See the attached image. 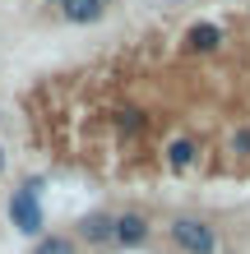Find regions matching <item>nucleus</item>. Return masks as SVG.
I'll return each mask as SVG.
<instances>
[{
    "label": "nucleus",
    "mask_w": 250,
    "mask_h": 254,
    "mask_svg": "<svg viewBox=\"0 0 250 254\" xmlns=\"http://www.w3.org/2000/svg\"><path fill=\"white\" fill-rule=\"evenodd\" d=\"M37 190H42V181H23L19 190L9 194V222H14L23 236H37V241H42V231H47V217H42Z\"/></svg>",
    "instance_id": "1"
},
{
    "label": "nucleus",
    "mask_w": 250,
    "mask_h": 254,
    "mask_svg": "<svg viewBox=\"0 0 250 254\" xmlns=\"http://www.w3.org/2000/svg\"><path fill=\"white\" fill-rule=\"evenodd\" d=\"M171 245L185 254H213L218 250V231L199 217H176L171 222Z\"/></svg>",
    "instance_id": "2"
},
{
    "label": "nucleus",
    "mask_w": 250,
    "mask_h": 254,
    "mask_svg": "<svg viewBox=\"0 0 250 254\" xmlns=\"http://www.w3.org/2000/svg\"><path fill=\"white\" fill-rule=\"evenodd\" d=\"M149 217L144 213H121L116 217V231H111V245H125V250H135V245H144L149 241Z\"/></svg>",
    "instance_id": "3"
},
{
    "label": "nucleus",
    "mask_w": 250,
    "mask_h": 254,
    "mask_svg": "<svg viewBox=\"0 0 250 254\" xmlns=\"http://www.w3.org/2000/svg\"><path fill=\"white\" fill-rule=\"evenodd\" d=\"M111 231H116V217H111V213H88V217L79 222L75 241H83V245H107Z\"/></svg>",
    "instance_id": "4"
},
{
    "label": "nucleus",
    "mask_w": 250,
    "mask_h": 254,
    "mask_svg": "<svg viewBox=\"0 0 250 254\" xmlns=\"http://www.w3.org/2000/svg\"><path fill=\"white\" fill-rule=\"evenodd\" d=\"M218 42H223V28H218V23H195V28H190V33H185V47L190 51H218Z\"/></svg>",
    "instance_id": "5"
},
{
    "label": "nucleus",
    "mask_w": 250,
    "mask_h": 254,
    "mask_svg": "<svg viewBox=\"0 0 250 254\" xmlns=\"http://www.w3.org/2000/svg\"><path fill=\"white\" fill-rule=\"evenodd\" d=\"M195 139H171L167 143V167L171 171H190V167H195Z\"/></svg>",
    "instance_id": "6"
},
{
    "label": "nucleus",
    "mask_w": 250,
    "mask_h": 254,
    "mask_svg": "<svg viewBox=\"0 0 250 254\" xmlns=\"http://www.w3.org/2000/svg\"><path fill=\"white\" fill-rule=\"evenodd\" d=\"M61 9H65L70 23H97V19H102V9L93 5V0H65Z\"/></svg>",
    "instance_id": "7"
},
{
    "label": "nucleus",
    "mask_w": 250,
    "mask_h": 254,
    "mask_svg": "<svg viewBox=\"0 0 250 254\" xmlns=\"http://www.w3.org/2000/svg\"><path fill=\"white\" fill-rule=\"evenodd\" d=\"M33 254H79V241L75 236H42L33 245Z\"/></svg>",
    "instance_id": "8"
},
{
    "label": "nucleus",
    "mask_w": 250,
    "mask_h": 254,
    "mask_svg": "<svg viewBox=\"0 0 250 254\" xmlns=\"http://www.w3.org/2000/svg\"><path fill=\"white\" fill-rule=\"evenodd\" d=\"M116 125H121L125 134H135V129H144V116L135 107H125V111H116Z\"/></svg>",
    "instance_id": "9"
},
{
    "label": "nucleus",
    "mask_w": 250,
    "mask_h": 254,
    "mask_svg": "<svg viewBox=\"0 0 250 254\" xmlns=\"http://www.w3.org/2000/svg\"><path fill=\"white\" fill-rule=\"evenodd\" d=\"M232 153L250 157V129H237V139H232Z\"/></svg>",
    "instance_id": "10"
},
{
    "label": "nucleus",
    "mask_w": 250,
    "mask_h": 254,
    "mask_svg": "<svg viewBox=\"0 0 250 254\" xmlns=\"http://www.w3.org/2000/svg\"><path fill=\"white\" fill-rule=\"evenodd\" d=\"M93 5H97V9H107V5H111V0H93Z\"/></svg>",
    "instance_id": "11"
},
{
    "label": "nucleus",
    "mask_w": 250,
    "mask_h": 254,
    "mask_svg": "<svg viewBox=\"0 0 250 254\" xmlns=\"http://www.w3.org/2000/svg\"><path fill=\"white\" fill-rule=\"evenodd\" d=\"M0 171H5V148H0Z\"/></svg>",
    "instance_id": "12"
},
{
    "label": "nucleus",
    "mask_w": 250,
    "mask_h": 254,
    "mask_svg": "<svg viewBox=\"0 0 250 254\" xmlns=\"http://www.w3.org/2000/svg\"><path fill=\"white\" fill-rule=\"evenodd\" d=\"M56 5H65V0H56Z\"/></svg>",
    "instance_id": "13"
}]
</instances>
